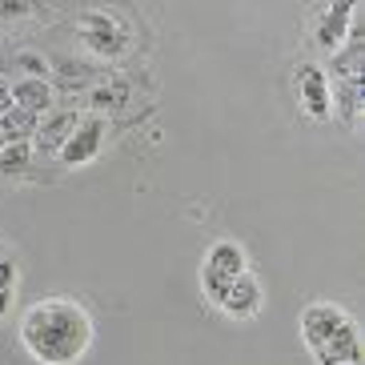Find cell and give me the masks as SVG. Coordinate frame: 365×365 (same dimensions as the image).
<instances>
[{
	"mask_svg": "<svg viewBox=\"0 0 365 365\" xmlns=\"http://www.w3.org/2000/svg\"><path fill=\"white\" fill-rule=\"evenodd\" d=\"M33 4L29 0H0V21H16V16H29Z\"/></svg>",
	"mask_w": 365,
	"mask_h": 365,
	"instance_id": "e0dca14e",
	"label": "cell"
},
{
	"mask_svg": "<svg viewBox=\"0 0 365 365\" xmlns=\"http://www.w3.org/2000/svg\"><path fill=\"white\" fill-rule=\"evenodd\" d=\"M245 269H249L245 249L237 245V241H213L209 253H205V261H201V289H205V297L217 305V301L225 297V289L245 273Z\"/></svg>",
	"mask_w": 365,
	"mask_h": 365,
	"instance_id": "3957f363",
	"label": "cell"
},
{
	"mask_svg": "<svg viewBox=\"0 0 365 365\" xmlns=\"http://www.w3.org/2000/svg\"><path fill=\"white\" fill-rule=\"evenodd\" d=\"M21 345L36 365H76L93 345V317L73 297H44L24 309Z\"/></svg>",
	"mask_w": 365,
	"mask_h": 365,
	"instance_id": "6da1fadb",
	"label": "cell"
},
{
	"mask_svg": "<svg viewBox=\"0 0 365 365\" xmlns=\"http://www.w3.org/2000/svg\"><path fill=\"white\" fill-rule=\"evenodd\" d=\"M0 149H4V137H0Z\"/></svg>",
	"mask_w": 365,
	"mask_h": 365,
	"instance_id": "d6986e66",
	"label": "cell"
},
{
	"mask_svg": "<svg viewBox=\"0 0 365 365\" xmlns=\"http://www.w3.org/2000/svg\"><path fill=\"white\" fill-rule=\"evenodd\" d=\"M125 105H129V81H120V76H105V81L88 93V108H93L97 117H105L113 108H125Z\"/></svg>",
	"mask_w": 365,
	"mask_h": 365,
	"instance_id": "4fadbf2b",
	"label": "cell"
},
{
	"mask_svg": "<svg viewBox=\"0 0 365 365\" xmlns=\"http://www.w3.org/2000/svg\"><path fill=\"white\" fill-rule=\"evenodd\" d=\"M12 65L24 68V76H29V81H48V61H44L41 53H33V48L16 53V56H12Z\"/></svg>",
	"mask_w": 365,
	"mask_h": 365,
	"instance_id": "2e32d148",
	"label": "cell"
},
{
	"mask_svg": "<svg viewBox=\"0 0 365 365\" xmlns=\"http://www.w3.org/2000/svg\"><path fill=\"white\" fill-rule=\"evenodd\" d=\"M293 85H297V101L305 105L313 120H329V76L322 65H297L293 73Z\"/></svg>",
	"mask_w": 365,
	"mask_h": 365,
	"instance_id": "ba28073f",
	"label": "cell"
},
{
	"mask_svg": "<svg viewBox=\"0 0 365 365\" xmlns=\"http://www.w3.org/2000/svg\"><path fill=\"white\" fill-rule=\"evenodd\" d=\"M297 325L313 365H361V329L337 301L305 305Z\"/></svg>",
	"mask_w": 365,
	"mask_h": 365,
	"instance_id": "7a4b0ae2",
	"label": "cell"
},
{
	"mask_svg": "<svg viewBox=\"0 0 365 365\" xmlns=\"http://www.w3.org/2000/svg\"><path fill=\"white\" fill-rule=\"evenodd\" d=\"M354 9H357V0H337V4H329V9L317 16L313 44H317L322 53L333 56L345 44V36H349V21H354Z\"/></svg>",
	"mask_w": 365,
	"mask_h": 365,
	"instance_id": "9c48e42d",
	"label": "cell"
},
{
	"mask_svg": "<svg viewBox=\"0 0 365 365\" xmlns=\"http://www.w3.org/2000/svg\"><path fill=\"white\" fill-rule=\"evenodd\" d=\"M361 101H365V76H341L329 88V113H337L349 129H357V120H361Z\"/></svg>",
	"mask_w": 365,
	"mask_h": 365,
	"instance_id": "30bf717a",
	"label": "cell"
},
{
	"mask_svg": "<svg viewBox=\"0 0 365 365\" xmlns=\"http://www.w3.org/2000/svg\"><path fill=\"white\" fill-rule=\"evenodd\" d=\"M76 120H81V113H56V117H48L41 129H36L33 149H41V153H61V145L68 140V133L76 129Z\"/></svg>",
	"mask_w": 365,
	"mask_h": 365,
	"instance_id": "7c38bea8",
	"label": "cell"
},
{
	"mask_svg": "<svg viewBox=\"0 0 365 365\" xmlns=\"http://www.w3.org/2000/svg\"><path fill=\"white\" fill-rule=\"evenodd\" d=\"M33 140H16V145H4L0 149V173L4 177H16V173H24L29 165H33Z\"/></svg>",
	"mask_w": 365,
	"mask_h": 365,
	"instance_id": "9a60e30c",
	"label": "cell"
},
{
	"mask_svg": "<svg viewBox=\"0 0 365 365\" xmlns=\"http://www.w3.org/2000/svg\"><path fill=\"white\" fill-rule=\"evenodd\" d=\"M76 33H81L88 53L105 56V61H117V56L129 48V24L117 21L113 12H101V9L81 12V16H76Z\"/></svg>",
	"mask_w": 365,
	"mask_h": 365,
	"instance_id": "277c9868",
	"label": "cell"
},
{
	"mask_svg": "<svg viewBox=\"0 0 365 365\" xmlns=\"http://www.w3.org/2000/svg\"><path fill=\"white\" fill-rule=\"evenodd\" d=\"M105 133H108V125H105V117H97V113H88V117H81L76 120V129L68 133V140L61 145V161L68 165V169H81V165H93L101 157V149H105Z\"/></svg>",
	"mask_w": 365,
	"mask_h": 365,
	"instance_id": "5b68a950",
	"label": "cell"
},
{
	"mask_svg": "<svg viewBox=\"0 0 365 365\" xmlns=\"http://www.w3.org/2000/svg\"><path fill=\"white\" fill-rule=\"evenodd\" d=\"M36 129H41V117H36V113H24V108H16V105H12L4 117H0V137H4V145L33 140Z\"/></svg>",
	"mask_w": 365,
	"mask_h": 365,
	"instance_id": "5bb4252c",
	"label": "cell"
},
{
	"mask_svg": "<svg viewBox=\"0 0 365 365\" xmlns=\"http://www.w3.org/2000/svg\"><path fill=\"white\" fill-rule=\"evenodd\" d=\"M329 73L337 76V81H341V76H365V9H354L349 36H345V44L329 56Z\"/></svg>",
	"mask_w": 365,
	"mask_h": 365,
	"instance_id": "52a82bcc",
	"label": "cell"
},
{
	"mask_svg": "<svg viewBox=\"0 0 365 365\" xmlns=\"http://www.w3.org/2000/svg\"><path fill=\"white\" fill-rule=\"evenodd\" d=\"M261 305H265V289H261V281L253 277L249 269L225 289V297L217 301V309L225 313V317H233V322H249V317H257Z\"/></svg>",
	"mask_w": 365,
	"mask_h": 365,
	"instance_id": "8992f818",
	"label": "cell"
},
{
	"mask_svg": "<svg viewBox=\"0 0 365 365\" xmlns=\"http://www.w3.org/2000/svg\"><path fill=\"white\" fill-rule=\"evenodd\" d=\"M12 108V97H9V76H0V117Z\"/></svg>",
	"mask_w": 365,
	"mask_h": 365,
	"instance_id": "ac0fdd59",
	"label": "cell"
},
{
	"mask_svg": "<svg viewBox=\"0 0 365 365\" xmlns=\"http://www.w3.org/2000/svg\"><path fill=\"white\" fill-rule=\"evenodd\" d=\"M9 97L16 108H24V113H36V117H44L48 108H53V85L48 81H29V76H21V81H12L9 85Z\"/></svg>",
	"mask_w": 365,
	"mask_h": 365,
	"instance_id": "8fae6325",
	"label": "cell"
}]
</instances>
